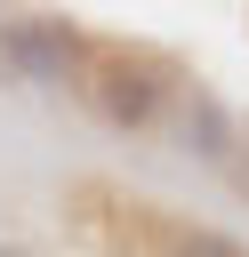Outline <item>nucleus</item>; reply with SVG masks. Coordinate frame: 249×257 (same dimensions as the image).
<instances>
[{
    "instance_id": "obj_7",
    "label": "nucleus",
    "mask_w": 249,
    "mask_h": 257,
    "mask_svg": "<svg viewBox=\"0 0 249 257\" xmlns=\"http://www.w3.org/2000/svg\"><path fill=\"white\" fill-rule=\"evenodd\" d=\"M0 257H32V249H24V241H0Z\"/></svg>"
},
{
    "instance_id": "obj_6",
    "label": "nucleus",
    "mask_w": 249,
    "mask_h": 257,
    "mask_svg": "<svg viewBox=\"0 0 249 257\" xmlns=\"http://www.w3.org/2000/svg\"><path fill=\"white\" fill-rule=\"evenodd\" d=\"M233 153H241V161H233V169H241V185H249V128H241V145H233Z\"/></svg>"
},
{
    "instance_id": "obj_3",
    "label": "nucleus",
    "mask_w": 249,
    "mask_h": 257,
    "mask_svg": "<svg viewBox=\"0 0 249 257\" xmlns=\"http://www.w3.org/2000/svg\"><path fill=\"white\" fill-rule=\"evenodd\" d=\"M0 48H8L32 80H72L88 32H72V24H0Z\"/></svg>"
},
{
    "instance_id": "obj_5",
    "label": "nucleus",
    "mask_w": 249,
    "mask_h": 257,
    "mask_svg": "<svg viewBox=\"0 0 249 257\" xmlns=\"http://www.w3.org/2000/svg\"><path fill=\"white\" fill-rule=\"evenodd\" d=\"M161 257H249V241H233L225 225H193V217H169V225H161Z\"/></svg>"
},
{
    "instance_id": "obj_4",
    "label": "nucleus",
    "mask_w": 249,
    "mask_h": 257,
    "mask_svg": "<svg viewBox=\"0 0 249 257\" xmlns=\"http://www.w3.org/2000/svg\"><path fill=\"white\" fill-rule=\"evenodd\" d=\"M185 145L201 153V161H233V145H241V120L209 96V88H193L185 96Z\"/></svg>"
},
{
    "instance_id": "obj_2",
    "label": "nucleus",
    "mask_w": 249,
    "mask_h": 257,
    "mask_svg": "<svg viewBox=\"0 0 249 257\" xmlns=\"http://www.w3.org/2000/svg\"><path fill=\"white\" fill-rule=\"evenodd\" d=\"M72 225H80V241H88L96 257H161L169 209L129 201V193H112V185H80V193H72Z\"/></svg>"
},
{
    "instance_id": "obj_1",
    "label": "nucleus",
    "mask_w": 249,
    "mask_h": 257,
    "mask_svg": "<svg viewBox=\"0 0 249 257\" xmlns=\"http://www.w3.org/2000/svg\"><path fill=\"white\" fill-rule=\"evenodd\" d=\"M72 96L104 128H153L169 104V64L153 48H129V40H88L72 64Z\"/></svg>"
}]
</instances>
